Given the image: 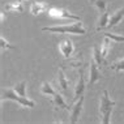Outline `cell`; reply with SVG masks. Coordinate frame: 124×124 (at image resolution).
<instances>
[{
  "label": "cell",
  "instance_id": "obj_1",
  "mask_svg": "<svg viewBox=\"0 0 124 124\" xmlns=\"http://www.w3.org/2000/svg\"><path fill=\"white\" fill-rule=\"evenodd\" d=\"M43 31H50V33H59V34H80L84 35L86 34V29L84 28V24L81 21H76L75 24L69 25H59V26H45L42 28Z\"/></svg>",
  "mask_w": 124,
  "mask_h": 124
},
{
  "label": "cell",
  "instance_id": "obj_2",
  "mask_svg": "<svg viewBox=\"0 0 124 124\" xmlns=\"http://www.w3.org/2000/svg\"><path fill=\"white\" fill-rule=\"evenodd\" d=\"M116 105L115 101H112L108 95L107 90H103L102 95L99 98V114H101V122L102 124H108L110 118H111V112H112V107Z\"/></svg>",
  "mask_w": 124,
  "mask_h": 124
},
{
  "label": "cell",
  "instance_id": "obj_3",
  "mask_svg": "<svg viewBox=\"0 0 124 124\" xmlns=\"http://www.w3.org/2000/svg\"><path fill=\"white\" fill-rule=\"evenodd\" d=\"M15 101L22 107H34L35 102L29 99L28 97H22L18 93H16L15 89H3L1 92V101Z\"/></svg>",
  "mask_w": 124,
  "mask_h": 124
},
{
  "label": "cell",
  "instance_id": "obj_4",
  "mask_svg": "<svg viewBox=\"0 0 124 124\" xmlns=\"http://www.w3.org/2000/svg\"><path fill=\"white\" fill-rule=\"evenodd\" d=\"M48 16L55 18H67V20L69 18V20H77V21L80 20L78 16L72 15L64 8H48Z\"/></svg>",
  "mask_w": 124,
  "mask_h": 124
},
{
  "label": "cell",
  "instance_id": "obj_5",
  "mask_svg": "<svg viewBox=\"0 0 124 124\" xmlns=\"http://www.w3.org/2000/svg\"><path fill=\"white\" fill-rule=\"evenodd\" d=\"M84 101H85V98H84V95H81L78 99H77V102L72 106V108H71V116H69V118H71V119H69L71 124H76L77 122H78V118H80V115H81V112H82Z\"/></svg>",
  "mask_w": 124,
  "mask_h": 124
},
{
  "label": "cell",
  "instance_id": "obj_6",
  "mask_svg": "<svg viewBox=\"0 0 124 124\" xmlns=\"http://www.w3.org/2000/svg\"><path fill=\"white\" fill-rule=\"evenodd\" d=\"M59 50L62 52V55L64 56L65 59H71L72 58V54L75 51V46H73L72 41L69 39H64L59 43Z\"/></svg>",
  "mask_w": 124,
  "mask_h": 124
},
{
  "label": "cell",
  "instance_id": "obj_7",
  "mask_svg": "<svg viewBox=\"0 0 124 124\" xmlns=\"http://www.w3.org/2000/svg\"><path fill=\"white\" fill-rule=\"evenodd\" d=\"M102 78L101 71L98 69V64L94 62V59L90 62V72H89V86H93L98 80Z\"/></svg>",
  "mask_w": 124,
  "mask_h": 124
},
{
  "label": "cell",
  "instance_id": "obj_8",
  "mask_svg": "<svg viewBox=\"0 0 124 124\" xmlns=\"http://www.w3.org/2000/svg\"><path fill=\"white\" fill-rule=\"evenodd\" d=\"M84 90H85V78H84V72H82V69H80V71H78V81H77V84H76L73 101L78 99L82 95Z\"/></svg>",
  "mask_w": 124,
  "mask_h": 124
},
{
  "label": "cell",
  "instance_id": "obj_9",
  "mask_svg": "<svg viewBox=\"0 0 124 124\" xmlns=\"http://www.w3.org/2000/svg\"><path fill=\"white\" fill-rule=\"evenodd\" d=\"M47 9H48V5H47V3H45V1H34L30 5V13H31L33 16H38V15H41V13L46 12Z\"/></svg>",
  "mask_w": 124,
  "mask_h": 124
},
{
  "label": "cell",
  "instance_id": "obj_10",
  "mask_svg": "<svg viewBox=\"0 0 124 124\" xmlns=\"http://www.w3.org/2000/svg\"><path fill=\"white\" fill-rule=\"evenodd\" d=\"M58 84H59V89L62 90L64 94L68 93V80L65 77V73H64V68H60L59 72H58Z\"/></svg>",
  "mask_w": 124,
  "mask_h": 124
},
{
  "label": "cell",
  "instance_id": "obj_11",
  "mask_svg": "<svg viewBox=\"0 0 124 124\" xmlns=\"http://www.w3.org/2000/svg\"><path fill=\"white\" fill-rule=\"evenodd\" d=\"M52 105L55 108H64L67 111H69V110L72 108V107H69L67 103L64 102V98H63V95L60 94V93L56 92V94L52 95Z\"/></svg>",
  "mask_w": 124,
  "mask_h": 124
},
{
  "label": "cell",
  "instance_id": "obj_12",
  "mask_svg": "<svg viewBox=\"0 0 124 124\" xmlns=\"http://www.w3.org/2000/svg\"><path fill=\"white\" fill-rule=\"evenodd\" d=\"M124 17V8H120L118 9L116 12H114L110 15V22H108V28H112L115 26L116 24H119L122 21V18Z\"/></svg>",
  "mask_w": 124,
  "mask_h": 124
},
{
  "label": "cell",
  "instance_id": "obj_13",
  "mask_svg": "<svg viewBox=\"0 0 124 124\" xmlns=\"http://www.w3.org/2000/svg\"><path fill=\"white\" fill-rule=\"evenodd\" d=\"M108 22H110V13L105 11L102 12V15H101L99 17V21H98V26H97V30H102L105 28H108Z\"/></svg>",
  "mask_w": 124,
  "mask_h": 124
},
{
  "label": "cell",
  "instance_id": "obj_14",
  "mask_svg": "<svg viewBox=\"0 0 124 124\" xmlns=\"http://www.w3.org/2000/svg\"><path fill=\"white\" fill-rule=\"evenodd\" d=\"M24 0H17V1H13L11 4L5 5V11H11V12H16V13H21L24 11V4H22Z\"/></svg>",
  "mask_w": 124,
  "mask_h": 124
},
{
  "label": "cell",
  "instance_id": "obj_15",
  "mask_svg": "<svg viewBox=\"0 0 124 124\" xmlns=\"http://www.w3.org/2000/svg\"><path fill=\"white\" fill-rule=\"evenodd\" d=\"M93 59H94V62L98 65L106 64V60L102 56V52H101V48L98 47V46H94V47H93Z\"/></svg>",
  "mask_w": 124,
  "mask_h": 124
},
{
  "label": "cell",
  "instance_id": "obj_16",
  "mask_svg": "<svg viewBox=\"0 0 124 124\" xmlns=\"http://www.w3.org/2000/svg\"><path fill=\"white\" fill-rule=\"evenodd\" d=\"M41 93L45 94V95H54V94H56V90L54 89L52 84L45 81L42 84V86H41Z\"/></svg>",
  "mask_w": 124,
  "mask_h": 124
},
{
  "label": "cell",
  "instance_id": "obj_17",
  "mask_svg": "<svg viewBox=\"0 0 124 124\" xmlns=\"http://www.w3.org/2000/svg\"><path fill=\"white\" fill-rule=\"evenodd\" d=\"M110 45H111V39L108 37H105L102 42V46H101V52H102V56L103 58H107V54H108V50H110Z\"/></svg>",
  "mask_w": 124,
  "mask_h": 124
},
{
  "label": "cell",
  "instance_id": "obj_18",
  "mask_svg": "<svg viewBox=\"0 0 124 124\" xmlns=\"http://www.w3.org/2000/svg\"><path fill=\"white\" fill-rule=\"evenodd\" d=\"M16 90V93H18L20 95H22V97H26V92H25V89H26V81H21V82H18L17 85L13 88Z\"/></svg>",
  "mask_w": 124,
  "mask_h": 124
},
{
  "label": "cell",
  "instance_id": "obj_19",
  "mask_svg": "<svg viewBox=\"0 0 124 124\" xmlns=\"http://www.w3.org/2000/svg\"><path fill=\"white\" fill-rule=\"evenodd\" d=\"M110 68L114 69V71H116V72L124 71V58L118 60V62H115V63H112V64L110 65Z\"/></svg>",
  "mask_w": 124,
  "mask_h": 124
},
{
  "label": "cell",
  "instance_id": "obj_20",
  "mask_svg": "<svg viewBox=\"0 0 124 124\" xmlns=\"http://www.w3.org/2000/svg\"><path fill=\"white\" fill-rule=\"evenodd\" d=\"M105 37H108L111 41L114 42H124V35H119V34H112V33H103Z\"/></svg>",
  "mask_w": 124,
  "mask_h": 124
},
{
  "label": "cell",
  "instance_id": "obj_21",
  "mask_svg": "<svg viewBox=\"0 0 124 124\" xmlns=\"http://www.w3.org/2000/svg\"><path fill=\"white\" fill-rule=\"evenodd\" d=\"M106 0H94V4L95 7L99 9V11H102V12H105L106 11Z\"/></svg>",
  "mask_w": 124,
  "mask_h": 124
},
{
  "label": "cell",
  "instance_id": "obj_22",
  "mask_svg": "<svg viewBox=\"0 0 124 124\" xmlns=\"http://www.w3.org/2000/svg\"><path fill=\"white\" fill-rule=\"evenodd\" d=\"M0 47H1V50H12L13 48V46L11 45L9 42H7L5 39H4V37H1L0 38Z\"/></svg>",
  "mask_w": 124,
  "mask_h": 124
},
{
  "label": "cell",
  "instance_id": "obj_23",
  "mask_svg": "<svg viewBox=\"0 0 124 124\" xmlns=\"http://www.w3.org/2000/svg\"><path fill=\"white\" fill-rule=\"evenodd\" d=\"M24 1H28V0H24Z\"/></svg>",
  "mask_w": 124,
  "mask_h": 124
}]
</instances>
